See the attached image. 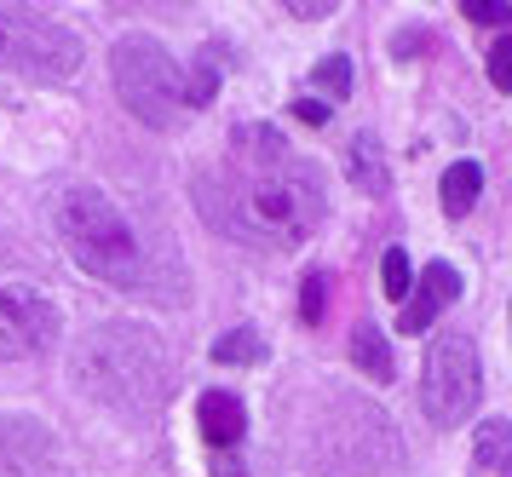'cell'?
I'll return each instance as SVG.
<instances>
[{
	"instance_id": "7402d4cb",
	"label": "cell",
	"mask_w": 512,
	"mask_h": 477,
	"mask_svg": "<svg viewBox=\"0 0 512 477\" xmlns=\"http://www.w3.org/2000/svg\"><path fill=\"white\" fill-rule=\"evenodd\" d=\"M288 12H294V18H328V12H334V0H294Z\"/></svg>"
},
{
	"instance_id": "7a4b0ae2",
	"label": "cell",
	"mask_w": 512,
	"mask_h": 477,
	"mask_svg": "<svg viewBox=\"0 0 512 477\" xmlns=\"http://www.w3.org/2000/svg\"><path fill=\"white\" fill-rule=\"evenodd\" d=\"M52 230L75 265L110 288H144V248L127 213L93 184H70L52 196Z\"/></svg>"
},
{
	"instance_id": "2e32d148",
	"label": "cell",
	"mask_w": 512,
	"mask_h": 477,
	"mask_svg": "<svg viewBox=\"0 0 512 477\" xmlns=\"http://www.w3.org/2000/svg\"><path fill=\"white\" fill-rule=\"evenodd\" d=\"M380 288L409 305V294H415V271H409V253L403 248H386V259H380Z\"/></svg>"
},
{
	"instance_id": "7c38bea8",
	"label": "cell",
	"mask_w": 512,
	"mask_h": 477,
	"mask_svg": "<svg viewBox=\"0 0 512 477\" xmlns=\"http://www.w3.org/2000/svg\"><path fill=\"white\" fill-rule=\"evenodd\" d=\"M351 363L363 368L369 380H392V345H386V334L374 322H357L351 328Z\"/></svg>"
},
{
	"instance_id": "ba28073f",
	"label": "cell",
	"mask_w": 512,
	"mask_h": 477,
	"mask_svg": "<svg viewBox=\"0 0 512 477\" xmlns=\"http://www.w3.org/2000/svg\"><path fill=\"white\" fill-rule=\"evenodd\" d=\"M0 477H58V443L41 420L0 414Z\"/></svg>"
},
{
	"instance_id": "e0dca14e",
	"label": "cell",
	"mask_w": 512,
	"mask_h": 477,
	"mask_svg": "<svg viewBox=\"0 0 512 477\" xmlns=\"http://www.w3.org/2000/svg\"><path fill=\"white\" fill-rule=\"evenodd\" d=\"M213 92H219V64H213V58H202V64L190 69V81H185V110L213 104Z\"/></svg>"
},
{
	"instance_id": "4fadbf2b",
	"label": "cell",
	"mask_w": 512,
	"mask_h": 477,
	"mask_svg": "<svg viewBox=\"0 0 512 477\" xmlns=\"http://www.w3.org/2000/svg\"><path fill=\"white\" fill-rule=\"evenodd\" d=\"M478 190H484L478 161H455V167L443 173V213H449V219H466L472 202H478Z\"/></svg>"
},
{
	"instance_id": "8992f818",
	"label": "cell",
	"mask_w": 512,
	"mask_h": 477,
	"mask_svg": "<svg viewBox=\"0 0 512 477\" xmlns=\"http://www.w3.org/2000/svg\"><path fill=\"white\" fill-rule=\"evenodd\" d=\"M478 391H484L478 345L466 340V334H438L432 351H426V368H420L426 420H432V426H461L466 414L478 409Z\"/></svg>"
},
{
	"instance_id": "8fae6325",
	"label": "cell",
	"mask_w": 512,
	"mask_h": 477,
	"mask_svg": "<svg viewBox=\"0 0 512 477\" xmlns=\"http://www.w3.org/2000/svg\"><path fill=\"white\" fill-rule=\"evenodd\" d=\"M346 173H351V184L369 190V196H386V184H392V173H386V161H380V144H374V138H351Z\"/></svg>"
},
{
	"instance_id": "ffe728a7",
	"label": "cell",
	"mask_w": 512,
	"mask_h": 477,
	"mask_svg": "<svg viewBox=\"0 0 512 477\" xmlns=\"http://www.w3.org/2000/svg\"><path fill=\"white\" fill-rule=\"evenodd\" d=\"M489 81L501 92H512V35H501V41L489 46Z\"/></svg>"
},
{
	"instance_id": "3957f363",
	"label": "cell",
	"mask_w": 512,
	"mask_h": 477,
	"mask_svg": "<svg viewBox=\"0 0 512 477\" xmlns=\"http://www.w3.org/2000/svg\"><path fill=\"white\" fill-rule=\"evenodd\" d=\"M75 380H81V391H93L98 403L144 414L167 397V357L144 328L104 322L75 345Z\"/></svg>"
},
{
	"instance_id": "52a82bcc",
	"label": "cell",
	"mask_w": 512,
	"mask_h": 477,
	"mask_svg": "<svg viewBox=\"0 0 512 477\" xmlns=\"http://www.w3.org/2000/svg\"><path fill=\"white\" fill-rule=\"evenodd\" d=\"M58 334H64V317L52 299H41L35 288H0V363L41 357L58 345Z\"/></svg>"
},
{
	"instance_id": "5b68a950",
	"label": "cell",
	"mask_w": 512,
	"mask_h": 477,
	"mask_svg": "<svg viewBox=\"0 0 512 477\" xmlns=\"http://www.w3.org/2000/svg\"><path fill=\"white\" fill-rule=\"evenodd\" d=\"M0 69L29 81H70L81 69V35L41 6H0Z\"/></svg>"
},
{
	"instance_id": "d6986e66",
	"label": "cell",
	"mask_w": 512,
	"mask_h": 477,
	"mask_svg": "<svg viewBox=\"0 0 512 477\" xmlns=\"http://www.w3.org/2000/svg\"><path fill=\"white\" fill-rule=\"evenodd\" d=\"M323 311H328V276L311 271V276H305V288H300V317L305 322H323Z\"/></svg>"
},
{
	"instance_id": "9a60e30c",
	"label": "cell",
	"mask_w": 512,
	"mask_h": 477,
	"mask_svg": "<svg viewBox=\"0 0 512 477\" xmlns=\"http://www.w3.org/2000/svg\"><path fill=\"white\" fill-rule=\"evenodd\" d=\"M259 357H265V340L254 328H231L213 340V363H259Z\"/></svg>"
},
{
	"instance_id": "6da1fadb",
	"label": "cell",
	"mask_w": 512,
	"mask_h": 477,
	"mask_svg": "<svg viewBox=\"0 0 512 477\" xmlns=\"http://www.w3.org/2000/svg\"><path fill=\"white\" fill-rule=\"evenodd\" d=\"M196 202L219 230L288 248V242H305L323 219V179L288 150L282 156H236L225 179L196 184Z\"/></svg>"
},
{
	"instance_id": "ac0fdd59",
	"label": "cell",
	"mask_w": 512,
	"mask_h": 477,
	"mask_svg": "<svg viewBox=\"0 0 512 477\" xmlns=\"http://www.w3.org/2000/svg\"><path fill=\"white\" fill-rule=\"evenodd\" d=\"M311 81H317L328 98H346V92H351V58H340V52H334V58H323V64L311 69Z\"/></svg>"
},
{
	"instance_id": "9c48e42d",
	"label": "cell",
	"mask_w": 512,
	"mask_h": 477,
	"mask_svg": "<svg viewBox=\"0 0 512 477\" xmlns=\"http://www.w3.org/2000/svg\"><path fill=\"white\" fill-rule=\"evenodd\" d=\"M455 294H461V276H455V265L432 259V265L415 276V294H409L403 317H397V334H426V328L438 322V311H443Z\"/></svg>"
},
{
	"instance_id": "5bb4252c",
	"label": "cell",
	"mask_w": 512,
	"mask_h": 477,
	"mask_svg": "<svg viewBox=\"0 0 512 477\" xmlns=\"http://www.w3.org/2000/svg\"><path fill=\"white\" fill-rule=\"evenodd\" d=\"M472 460H478L484 472H512V426L507 420H484V426H478Z\"/></svg>"
},
{
	"instance_id": "30bf717a",
	"label": "cell",
	"mask_w": 512,
	"mask_h": 477,
	"mask_svg": "<svg viewBox=\"0 0 512 477\" xmlns=\"http://www.w3.org/2000/svg\"><path fill=\"white\" fill-rule=\"evenodd\" d=\"M196 426H202V437H208L213 449H231L236 437L248 432V409H242V397H231V391H202Z\"/></svg>"
},
{
	"instance_id": "603a6c76",
	"label": "cell",
	"mask_w": 512,
	"mask_h": 477,
	"mask_svg": "<svg viewBox=\"0 0 512 477\" xmlns=\"http://www.w3.org/2000/svg\"><path fill=\"white\" fill-rule=\"evenodd\" d=\"M294 115H300V121H311V127H323V121H328V104H317V98H300V104H294Z\"/></svg>"
},
{
	"instance_id": "44dd1931",
	"label": "cell",
	"mask_w": 512,
	"mask_h": 477,
	"mask_svg": "<svg viewBox=\"0 0 512 477\" xmlns=\"http://www.w3.org/2000/svg\"><path fill=\"white\" fill-rule=\"evenodd\" d=\"M461 12L472 23H501V29L512 23V6H501V0H461Z\"/></svg>"
},
{
	"instance_id": "277c9868",
	"label": "cell",
	"mask_w": 512,
	"mask_h": 477,
	"mask_svg": "<svg viewBox=\"0 0 512 477\" xmlns=\"http://www.w3.org/2000/svg\"><path fill=\"white\" fill-rule=\"evenodd\" d=\"M110 81L144 127H173L185 110V69L156 35H121L110 46Z\"/></svg>"
}]
</instances>
